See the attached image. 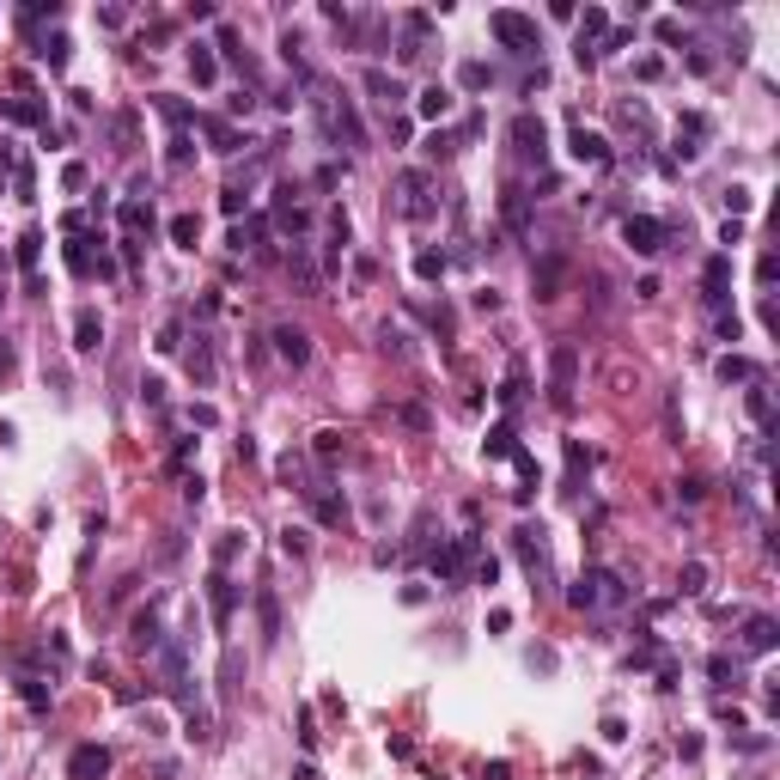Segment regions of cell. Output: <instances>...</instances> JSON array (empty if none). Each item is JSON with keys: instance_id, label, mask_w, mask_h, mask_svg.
<instances>
[{"instance_id": "1", "label": "cell", "mask_w": 780, "mask_h": 780, "mask_svg": "<svg viewBox=\"0 0 780 780\" xmlns=\"http://www.w3.org/2000/svg\"><path fill=\"white\" fill-rule=\"evenodd\" d=\"M567 604L574 610H622L628 604V579L616 574V567H585L574 579V591H567Z\"/></svg>"}, {"instance_id": "2", "label": "cell", "mask_w": 780, "mask_h": 780, "mask_svg": "<svg viewBox=\"0 0 780 780\" xmlns=\"http://www.w3.org/2000/svg\"><path fill=\"white\" fill-rule=\"evenodd\" d=\"M488 31H494V43H507L512 55H537V49H543V37H537V19H524V13H512V6L488 13Z\"/></svg>"}, {"instance_id": "3", "label": "cell", "mask_w": 780, "mask_h": 780, "mask_svg": "<svg viewBox=\"0 0 780 780\" xmlns=\"http://www.w3.org/2000/svg\"><path fill=\"white\" fill-rule=\"evenodd\" d=\"M574 378H579V348L574 341H555L549 348V403L555 408L574 403Z\"/></svg>"}, {"instance_id": "4", "label": "cell", "mask_w": 780, "mask_h": 780, "mask_svg": "<svg viewBox=\"0 0 780 780\" xmlns=\"http://www.w3.org/2000/svg\"><path fill=\"white\" fill-rule=\"evenodd\" d=\"M475 555H482V543H475V531H464V537H451V543L433 555V574H440V585H464V574L475 567Z\"/></svg>"}, {"instance_id": "5", "label": "cell", "mask_w": 780, "mask_h": 780, "mask_svg": "<svg viewBox=\"0 0 780 780\" xmlns=\"http://www.w3.org/2000/svg\"><path fill=\"white\" fill-rule=\"evenodd\" d=\"M512 549H518V561H524L531 585H549V543H543V524H518V531H512Z\"/></svg>"}, {"instance_id": "6", "label": "cell", "mask_w": 780, "mask_h": 780, "mask_svg": "<svg viewBox=\"0 0 780 780\" xmlns=\"http://www.w3.org/2000/svg\"><path fill=\"white\" fill-rule=\"evenodd\" d=\"M317 110H323V129L336 140H348V147H366V129H360V110H354V98H317Z\"/></svg>"}, {"instance_id": "7", "label": "cell", "mask_w": 780, "mask_h": 780, "mask_svg": "<svg viewBox=\"0 0 780 780\" xmlns=\"http://www.w3.org/2000/svg\"><path fill=\"white\" fill-rule=\"evenodd\" d=\"M397 214H403V220H427V214H433V183H427V171H403V177H397Z\"/></svg>"}, {"instance_id": "8", "label": "cell", "mask_w": 780, "mask_h": 780, "mask_svg": "<svg viewBox=\"0 0 780 780\" xmlns=\"http://www.w3.org/2000/svg\"><path fill=\"white\" fill-rule=\"evenodd\" d=\"M622 238H628V250L658 256V250L671 244V226H665V220H652V214H628V220H622Z\"/></svg>"}, {"instance_id": "9", "label": "cell", "mask_w": 780, "mask_h": 780, "mask_svg": "<svg viewBox=\"0 0 780 780\" xmlns=\"http://www.w3.org/2000/svg\"><path fill=\"white\" fill-rule=\"evenodd\" d=\"M512 147H518V159H537L543 165L549 159V129H543V116H512Z\"/></svg>"}, {"instance_id": "10", "label": "cell", "mask_w": 780, "mask_h": 780, "mask_svg": "<svg viewBox=\"0 0 780 780\" xmlns=\"http://www.w3.org/2000/svg\"><path fill=\"white\" fill-rule=\"evenodd\" d=\"M567 153H574L579 165H610L616 153H610V140L604 135H591L585 122H574V135H567Z\"/></svg>"}, {"instance_id": "11", "label": "cell", "mask_w": 780, "mask_h": 780, "mask_svg": "<svg viewBox=\"0 0 780 780\" xmlns=\"http://www.w3.org/2000/svg\"><path fill=\"white\" fill-rule=\"evenodd\" d=\"M306 500H311V512H317V524H348V500H341V494H330V482H323V475L306 488Z\"/></svg>"}, {"instance_id": "12", "label": "cell", "mask_w": 780, "mask_h": 780, "mask_svg": "<svg viewBox=\"0 0 780 780\" xmlns=\"http://www.w3.org/2000/svg\"><path fill=\"white\" fill-rule=\"evenodd\" d=\"M129 641H135V652H159V646H165V622H159V604H147V610L129 622Z\"/></svg>"}, {"instance_id": "13", "label": "cell", "mask_w": 780, "mask_h": 780, "mask_svg": "<svg viewBox=\"0 0 780 780\" xmlns=\"http://www.w3.org/2000/svg\"><path fill=\"white\" fill-rule=\"evenodd\" d=\"M207 610H214V628H226V622H232V610H238L232 574H214V579H207Z\"/></svg>"}, {"instance_id": "14", "label": "cell", "mask_w": 780, "mask_h": 780, "mask_svg": "<svg viewBox=\"0 0 780 780\" xmlns=\"http://www.w3.org/2000/svg\"><path fill=\"white\" fill-rule=\"evenodd\" d=\"M68 775L73 780H104V775H110V750H104V744H80L68 756Z\"/></svg>"}, {"instance_id": "15", "label": "cell", "mask_w": 780, "mask_h": 780, "mask_svg": "<svg viewBox=\"0 0 780 780\" xmlns=\"http://www.w3.org/2000/svg\"><path fill=\"white\" fill-rule=\"evenodd\" d=\"M725 293H732V256H708V269H701V299H708V306H725Z\"/></svg>"}, {"instance_id": "16", "label": "cell", "mask_w": 780, "mask_h": 780, "mask_svg": "<svg viewBox=\"0 0 780 780\" xmlns=\"http://www.w3.org/2000/svg\"><path fill=\"white\" fill-rule=\"evenodd\" d=\"M269 341H274V354H281L287 366H306V360H311V336H306V330H293V323H281Z\"/></svg>"}, {"instance_id": "17", "label": "cell", "mask_w": 780, "mask_h": 780, "mask_svg": "<svg viewBox=\"0 0 780 780\" xmlns=\"http://www.w3.org/2000/svg\"><path fill=\"white\" fill-rule=\"evenodd\" d=\"M360 86H366V92H373V98L384 104V110H390V104H403V98H408V86H403V80H397V73H384V68H366V73H360Z\"/></svg>"}, {"instance_id": "18", "label": "cell", "mask_w": 780, "mask_h": 780, "mask_svg": "<svg viewBox=\"0 0 780 780\" xmlns=\"http://www.w3.org/2000/svg\"><path fill=\"white\" fill-rule=\"evenodd\" d=\"M13 256H19V269H25V287H31V293H43V281H37V263H43V232H19V250H13Z\"/></svg>"}, {"instance_id": "19", "label": "cell", "mask_w": 780, "mask_h": 780, "mask_svg": "<svg viewBox=\"0 0 780 780\" xmlns=\"http://www.w3.org/2000/svg\"><path fill=\"white\" fill-rule=\"evenodd\" d=\"M73 348H80V354H98V348H104V317L92 306L73 311Z\"/></svg>"}, {"instance_id": "20", "label": "cell", "mask_w": 780, "mask_h": 780, "mask_svg": "<svg viewBox=\"0 0 780 780\" xmlns=\"http://www.w3.org/2000/svg\"><path fill=\"white\" fill-rule=\"evenodd\" d=\"M0 116L25 122V129H49V104H37V98H0Z\"/></svg>"}, {"instance_id": "21", "label": "cell", "mask_w": 780, "mask_h": 780, "mask_svg": "<svg viewBox=\"0 0 780 780\" xmlns=\"http://www.w3.org/2000/svg\"><path fill=\"white\" fill-rule=\"evenodd\" d=\"M196 129L214 140V153H238V147H244V135H238L226 116H207V110H202V116H196Z\"/></svg>"}, {"instance_id": "22", "label": "cell", "mask_w": 780, "mask_h": 780, "mask_svg": "<svg viewBox=\"0 0 780 780\" xmlns=\"http://www.w3.org/2000/svg\"><path fill=\"white\" fill-rule=\"evenodd\" d=\"M775 641H780L775 616H750L744 622V652H775Z\"/></svg>"}, {"instance_id": "23", "label": "cell", "mask_w": 780, "mask_h": 780, "mask_svg": "<svg viewBox=\"0 0 780 780\" xmlns=\"http://www.w3.org/2000/svg\"><path fill=\"white\" fill-rule=\"evenodd\" d=\"M451 86H427V92H421V98H415V116H427V122H445V116H451Z\"/></svg>"}, {"instance_id": "24", "label": "cell", "mask_w": 780, "mask_h": 780, "mask_svg": "<svg viewBox=\"0 0 780 780\" xmlns=\"http://www.w3.org/2000/svg\"><path fill=\"white\" fill-rule=\"evenodd\" d=\"M701 140H708V116H683V129H677V159H695L701 153Z\"/></svg>"}, {"instance_id": "25", "label": "cell", "mask_w": 780, "mask_h": 780, "mask_svg": "<svg viewBox=\"0 0 780 780\" xmlns=\"http://www.w3.org/2000/svg\"><path fill=\"white\" fill-rule=\"evenodd\" d=\"M500 214H507V226L518 238L531 232V196H524V189H507V202H500Z\"/></svg>"}, {"instance_id": "26", "label": "cell", "mask_w": 780, "mask_h": 780, "mask_svg": "<svg viewBox=\"0 0 780 780\" xmlns=\"http://www.w3.org/2000/svg\"><path fill=\"white\" fill-rule=\"evenodd\" d=\"M561 274H567V256H543V263H537V299H555V293H561Z\"/></svg>"}, {"instance_id": "27", "label": "cell", "mask_w": 780, "mask_h": 780, "mask_svg": "<svg viewBox=\"0 0 780 780\" xmlns=\"http://www.w3.org/2000/svg\"><path fill=\"white\" fill-rule=\"evenodd\" d=\"M482 451L500 464V457H518V433H512V421H500V427H488V440H482Z\"/></svg>"}, {"instance_id": "28", "label": "cell", "mask_w": 780, "mask_h": 780, "mask_svg": "<svg viewBox=\"0 0 780 780\" xmlns=\"http://www.w3.org/2000/svg\"><path fill=\"white\" fill-rule=\"evenodd\" d=\"M116 220H122V238L153 232V207H147V202H122V207H116Z\"/></svg>"}, {"instance_id": "29", "label": "cell", "mask_w": 780, "mask_h": 780, "mask_svg": "<svg viewBox=\"0 0 780 780\" xmlns=\"http://www.w3.org/2000/svg\"><path fill=\"white\" fill-rule=\"evenodd\" d=\"M183 366H189L196 384H214V348H207V336H196V348L183 354Z\"/></svg>"}, {"instance_id": "30", "label": "cell", "mask_w": 780, "mask_h": 780, "mask_svg": "<svg viewBox=\"0 0 780 780\" xmlns=\"http://www.w3.org/2000/svg\"><path fill=\"white\" fill-rule=\"evenodd\" d=\"M256 616H263V641H281V598H274L269 585H263V591H256Z\"/></svg>"}, {"instance_id": "31", "label": "cell", "mask_w": 780, "mask_h": 780, "mask_svg": "<svg viewBox=\"0 0 780 780\" xmlns=\"http://www.w3.org/2000/svg\"><path fill=\"white\" fill-rule=\"evenodd\" d=\"M744 408H750V421H756V427H768V421H775V397H768V378H756V384H750Z\"/></svg>"}, {"instance_id": "32", "label": "cell", "mask_w": 780, "mask_h": 780, "mask_svg": "<svg viewBox=\"0 0 780 780\" xmlns=\"http://www.w3.org/2000/svg\"><path fill=\"white\" fill-rule=\"evenodd\" d=\"M287 274H293V281H299L306 293H317V281H323V274H317V263L306 256V244H293V256H287Z\"/></svg>"}, {"instance_id": "33", "label": "cell", "mask_w": 780, "mask_h": 780, "mask_svg": "<svg viewBox=\"0 0 780 780\" xmlns=\"http://www.w3.org/2000/svg\"><path fill=\"white\" fill-rule=\"evenodd\" d=\"M719 378H725V384H756V378H762V366H756V360H744V354H725V360H719Z\"/></svg>"}, {"instance_id": "34", "label": "cell", "mask_w": 780, "mask_h": 780, "mask_svg": "<svg viewBox=\"0 0 780 780\" xmlns=\"http://www.w3.org/2000/svg\"><path fill=\"white\" fill-rule=\"evenodd\" d=\"M189 73H196V86H214V80H220V62H214L207 43H189Z\"/></svg>"}, {"instance_id": "35", "label": "cell", "mask_w": 780, "mask_h": 780, "mask_svg": "<svg viewBox=\"0 0 780 780\" xmlns=\"http://www.w3.org/2000/svg\"><path fill=\"white\" fill-rule=\"evenodd\" d=\"M311 451H317V464H336L341 451H348V433H336V427H323V433H311Z\"/></svg>"}, {"instance_id": "36", "label": "cell", "mask_w": 780, "mask_h": 780, "mask_svg": "<svg viewBox=\"0 0 780 780\" xmlns=\"http://www.w3.org/2000/svg\"><path fill=\"white\" fill-rule=\"evenodd\" d=\"M171 244L196 250V244H202V220H196V214H171Z\"/></svg>"}, {"instance_id": "37", "label": "cell", "mask_w": 780, "mask_h": 780, "mask_svg": "<svg viewBox=\"0 0 780 780\" xmlns=\"http://www.w3.org/2000/svg\"><path fill=\"white\" fill-rule=\"evenodd\" d=\"M677 591L683 598H701V591H708V561H689V567L677 574Z\"/></svg>"}, {"instance_id": "38", "label": "cell", "mask_w": 780, "mask_h": 780, "mask_svg": "<svg viewBox=\"0 0 780 780\" xmlns=\"http://www.w3.org/2000/svg\"><path fill=\"white\" fill-rule=\"evenodd\" d=\"M238 549H244V531H226V537L214 543V574H226V567H232V561H238Z\"/></svg>"}, {"instance_id": "39", "label": "cell", "mask_w": 780, "mask_h": 780, "mask_svg": "<svg viewBox=\"0 0 780 780\" xmlns=\"http://www.w3.org/2000/svg\"><path fill=\"white\" fill-rule=\"evenodd\" d=\"M281 555H293V561L311 555V531H306V524H287V531H281Z\"/></svg>"}, {"instance_id": "40", "label": "cell", "mask_w": 780, "mask_h": 780, "mask_svg": "<svg viewBox=\"0 0 780 780\" xmlns=\"http://www.w3.org/2000/svg\"><path fill=\"white\" fill-rule=\"evenodd\" d=\"M19 695H25V708H31V713H49V689H43V677H19Z\"/></svg>"}, {"instance_id": "41", "label": "cell", "mask_w": 780, "mask_h": 780, "mask_svg": "<svg viewBox=\"0 0 780 780\" xmlns=\"http://www.w3.org/2000/svg\"><path fill=\"white\" fill-rule=\"evenodd\" d=\"M159 116H165L171 129H189V122H196V110H189L183 98H159Z\"/></svg>"}, {"instance_id": "42", "label": "cell", "mask_w": 780, "mask_h": 780, "mask_svg": "<svg viewBox=\"0 0 780 780\" xmlns=\"http://www.w3.org/2000/svg\"><path fill=\"white\" fill-rule=\"evenodd\" d=\"M488 80H494V73H488V62H464V68H457V86H464V92H482Z\"/></svg>"}, {"instance_id": "43", "label": "cell", "mask_w": 780, "mask_h": 780, "mask_svg": "<svg viewBox=\"0 0 780 780\" xmlns=\"http://www.w3.org/2000/svg\"><path fill=\"white\" fill-rule=\"evenodd\" d=\"M415 274H421V281H445V256L440 250H421V256H415Z\"/></svg>"}, {"instance_id": "44", "label": "cell", "mask_w": 780, "mask_h": 780, "mask_svg": "<svg viewBox=\"0 0 780 780\" xmlns=\"http://www.w3.org/2000/svg\"><path fill=\"white\" fill-rule=\"evenodd\" d=\"M13 189H19V202H37V177H31V165H25V159L13 165Z\"/></svg>"}, {"instance_id": "45", "label": "cell", "mask_w": 780, "mask_h": 780, "mask_svg": "<svg viewBox=\"0 0 780 780\" xmlns=\"http://www.w3.org/2000/svg\"><path fill=\"white\" fill-rule=\"evenodd\" d=\"M518 397H524V360H512L507 384H500V403H518Z\"/></svg>"}, {"instance_id": "46", "label": "cell", "mask_w": 780, "mask_h": 780, "mask_svg": "<svg viewBox=\"0 0 780 780\" xmlns=\"http://www.w3.org/2000/svg\"><path fill=\"white\" fill-rule=\"evenodd\" d=\"M37 55H43V62H49L55 73H62V68H68V37H49V43H43Z\"/></svg>"}, {"instance_id": "47", "label": "cell", "mask_w": 780, "mask_h": 780, "mask_svg": "<svg viewBox=\"0 0 780 780\" xmlns=\"http://www.w3.org/2000/svg\"><path fill=\"white\" fill-rule=\"evenodd\" d=\"M451 153H457V140L445 135V129H433V135H427V159H451Z\"/></svg>"}, {"instance_id": "48", "label": "cell", "mask_w": 780, "mask_h": 780, "mask_svg": "<svg viewBox=\"0 0 780 780\" xmlns=\"http://www.w3.org/2000/svg\"><path fill=\"white\" fill-rule=\"evenodd\" d=\"M153 348H159V354H177V348H183V323L171 317L165 330H159V341H153Z\"/></svg>"}, {"instance_id": "49", "label": "cell", "mask_w": 780, "mask_h": 780, "mask_svg": "<svg viewBox=\"0 0 780 780\" xmlns=\"http://www.w3.org/2000/svg\"><path fill=\"white\" fill-rule=\"evenodd\" d=\"M708 677H713V683H738V665L719 652V658H708Z\"/></svg>"}, {"instance_id": "50", "label": "cell", "mask_w": 780, "mask_h": 780, "mask_svg": "<svg viewBox=\"0 0 780 780\" xmlns=\"http://www.w3.org/2000/svg\"><path fill=\"white\" fill-rule=\"evenodd\" d=\"M189 153H196V140H189V135H183V129H177V135H171V165H183Z\"/></svg>"}, {"instance_id": "51", "label": "cell", "mask_w": 780, "mask_h": 780, "mask_svg": "<svg viewBox=\"0 0 780 780\" xmlns=\"http://www.w3.org/2000/svg\"><path fill=\"white\" fill-rule=\"evenodd\" d=\"M140 403H147V408H165V384H159V378H147V384H140Z\"/></svg>"}, {"instance_id": "52", "label": "cell", "mask_w": 780, "mask_h": 780, "mask_svg": "<svg viewBox=\"0 0 780 780\" xmlns=\"http://www.w3.org/2000/svg\"><path fill=\"white\" fill-rule=\"evenodd\" d=\"M62 183H68V189H86V183H92V171H86V165H80V159H73V165L62 171Z\"/></svg>"}, {"instance_id": "53", "label": "cell", "mask_w": 780, "mask_h": 780, "mask_svg": "<svg viewBox=\"0 0 780 780\" xmlns=\"http://www.w3.org/2000/svg\"><path fill=\"white\" fill-rule=\"evenodd\" d=\"M494 574H500V561H494V555H475V579H482V585H494Z\"/></svg>"}, {"instance_id": "54", "label": "cell", "mask_w": 780, "mask_h": 780, "mask_svg": "<svg viewBox=\"0 0 780 780\" xmlns=\"http://www.w3.org/2000/svg\"><path fill=\"white\" fill-rule=\"evenodd\" d=\"M13 373H19V354H13V341L0 336V378H13Z\"/></svg>"}, {"instance_id": "55", "label": "cell", "mask_w": 780, "mask_h": 780, "mask_svg": "<svg viewBox=\"0 0 780 780\" xmlns=\"http://www.w3.org/2000/svg\"><path fill=\"white\" fill-rule=\"evenodd\" d=\"M775 274H780V256H762V263H756V281H762V287H775Z\"/></svg>"}, {"instance_id": "56", "label": "cell", "mask_w": 780, "mask_h": 780, "mask_svg": "<svg viewBox=\"0 0 780 780\" xmlns=\"http://www.w3.org/2000/svg\"><path fill=\"white\" fill-rule=\"evenodd\" d=\"M244 202H250V196H244V189H226V196H220V207H226V214H232V220H238V214H244Z\"/></svg>"}, {"instance_id": "57", "label": "cell", "mask_w": 780, "mask_h": 780, "mask_svg": "<svg viewBox=\"0 0 780 780\" xmlns=\"http://www.w3.org/2000/svg\"><path fill=\"white\" fill-rule=\"evenodd\" d=\"M738 330H744V323H738V311H719V336L738 341Z\"/></svg>"}, {"instance_id": "58", "label": "cell", "mask_w": 780, "mask_h": 780, "mask_svg": "<svg viewBox=\"0 0 780 780\" xmlns=\"http://www.w3.org/2000/svg\"><path fill=\"white\" fill-rule=\"evenodd\" d=\"M725 207H732V214H750V189H725Z\"/></svg>"}, {"instance_id": "59", "label": "cell", "mask_w": 780, "mask_h": 780, "mask_svg": "<svg viewBox=\"0 0 780 780\" xmlns=\"http://www.w3.org/2000/svg\"><path fill=\"white\" fill-rule=\"evenodd\" d=\"M482 780H512V768H507V762H488V768H482Z\"/></svg>"}]
</instances>
